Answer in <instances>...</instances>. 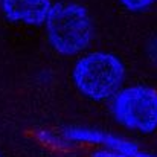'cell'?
Here are the masks:
<instances>
[{
    "label": "cell",
    "instance_id": "cell-1",
    "mask_svg": "<svg viewBox=\"0 0 157 157\" xmlns=\"http://www.w3.org/2000/svg\"><path fill=\"white\" fill-rule=\"evenodd\" d=\"M48 38L56 52L75 55L87 49L92 38V21L79 3H56L46 18Z\"/></svg>",
    "mask_w": 157,
    "mask_h": 157
},
{
    "label": "cell",
    "instance_id": "cell-2",
    "mask_svg": "<svg viewBox=\"0 0 157 157\" xmlns=\"http://www.w3.org/2000/svg\"><path fill=\"white\" fill-rule=\"evenodd\" d=\"M122 61L108 52H92L78 59L73 69L76 89L93 101H105L117 93L124 79Z\"/></svg>",
    "mask_w": 157,
    "mask_h": 157
},
{
    "label": "cell",
    "instance_id": "cell-3",
    "mask_svg": "<svg viewBox=\"0 0 157 157\" xmlns=\"http://www.w3.org/2000/svg\"><path fill=\"white\" fill-rule=\"evenodd\" d=\"M113 114L130 130L153 133L157 128V92L144 86L121 90L113 99Z\"/></svg>",
    "mask_w": 157,
    "mask_h": 157
},
{
    "label": "cell",
    "instance_id": "cell-4",
    "mask_svg": "<svg viewBox=\"0 0 157 157\" xmlns=\"http://www.w3.org/2000/svg\"><path fill=\"white\" fill-rule=\"evenodd\" d=\"M51 8L49 0H2V9L6 18L26 25L44 23Z\"/></svg>",
    "mask_w": 157,
    "mask_h": 157
},
{
    "label": "cell",
    "instance_id": "cell-5",
    "mask_svg": "<svg viewBox=\"0 0 157 157\" xmlns=\"http://www.w3.org/2000/svg\"><path fill=\"white\" fill-rule=\"evenodd\" d=\"M157 0H121V3L130 11H142L150 8Z\"/></svg>",
    "mask_w": 157,
    "mask_h": 157
},
{
    "label": "cell",
    "instance_id": "cell-6",
    "mask_svg": "<svg viewBox=\"0 0 157 157\" xmlns=\"http://www.w3.org/2000/svg\"><path fill=\"white\" fill-rule=\"evenodd\" d=\"M92 157H127L121 153H116V151H105V150H101V151H96L93 153Z\"/></svg>",
    "mask_w": 157,
    "mask_h": 157
}]
</instances>
